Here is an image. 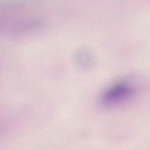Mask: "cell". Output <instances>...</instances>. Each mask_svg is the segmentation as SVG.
Instances as JSON below:
<instances>
[{
	"label": "cell",
	"instance_id": "1",
	"mask_svg": "<svg viewBox=\"0 0 150 150\" xmlns=\"http://www.w3.org/2000/svg\"><path fill=\"white\" fill-rule=\"evenodd\" d=\"M43 26L39 17H15L0 15V35L18 36L33 32Z\"/></svg>",
	"mask_w": 150,
	"mask_h": 150
},
{
	"label": "cell",
	"instance_id": "2",
	"mask_svg": "<svg viewBox=\"0 0 150 150\" xmlns=\"http://www.w3.org/2000/svg\"><path fill=\"white\" fill-rule=\"evenodd\" d=\"M138 92V87L132 80L124 79L108 87L101 96V102L107 107L120 105L132 100Z\"/></svg>",
	"mask_w": 150,
	"mask_h": 150
},
{
	"label": "cell",
	"instance_id": "3",
	"mask_svg": "<svg viewBox=\"0 0 150 150\" xmlns=\"http://www.w3.org/2000/svg\"><path fill=\"white\" fill-rule=\"evenodd\" d=\"M44 0H0V15H14L41 4Z\"/></svg>",
	"mask_w": 150,
	"mask_h": 150
},
{
	"label": "cell",
	"instance_id": "4",
	"mask_svg": "<svg viewBox=\"0 0 150 150\" xmlns=\"http://www.w3.org/2000/svg\"><path fill=\"white\" fill-rule=\"evenodd\" d=\"M76 59L79 63L87 64L91 61L92 57L88 50L86 48H81L76 52Z\"/></svg>",
	"mask_w": 150,
	"mask_h": 150
}]
</instances>
